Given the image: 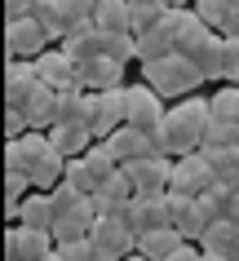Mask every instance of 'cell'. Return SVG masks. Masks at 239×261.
Wrapping results in <instances>:
<instances>
[{
    "instance_id": "cell-1",
    "label": "cell",
    "mask_w": 239,
    "mask_h": 261,
    "mask_svg": "<svg viewBox=\"0 0 239 261\" xmlns=\"http://www.w3.org/2000/svg\"><path fill=\"white\" fill-rule=\"evenodd\" d=\"M142 80L151 84L164 102H182V97L199 93L204 75H199V67L186 54H169V58H160V62H142Z\"/></svg>"
},
{
    "instance_id": "cell-2",
    "label": "cell",
    "mask_w": 239,
    "mask_h": 261,
    "mask_svg": "<svg viewBox=\"0 0 239 261\" xmlns=\"http://www.w3.org/2000/svg\"><path fill=\"white\" fill-rule=\"evenodd\" d=\"M155 151H160V155H169V160H186V155L204 151V133H199V128L186 120L177 107H169L164 124L155 128Z\"/></svg>"
},
{
    "instance_id": "cell-3",
    "label": "cell",
    "mask_w": 239,
    "mask_h": 261,
    "mask_svg": "<svg viewBox=\"0 0 239 261\" xmlns=\"http://www.w3.org/2000/svg\"><path fill=\"white\" fill-rule=\"evenodd\" d=\"M124 93H128V124L155 138V128H160V124H164V115H169V102L155 93L146 80H133Z\"/></svg>"
},
{
    "instance_id": "cell-4",
    "label": "cell",
    "mask_w": 239,
    "mask_h": 261,
    "mask_svg": "<svg viewBox=\"0 0 239 261\" xmlns=\"http://www.w3.org/2000/svg\"><path fill=\"white\" fill-rule=\"evenodd\" d=\"M5 49H9V58H18V62H36L40 54L54 49V40H49V31H44L36 18H22V22H5Z\"/></svg>"
},
{
    "instance_id": "cell-5",
    "label": "cell",
    "mask_w": 239,
    "mask_h": 261,
    "mask_svg": "<svg viewBox=\"0 0 239 261\" xmlns=\"http://www.w3.org/2000/svg\"><path fill=\"white\" fill-rule=\"evenodd\" d=\"M54 151H58V146L49 142V133H36V128H31L27 138L5 142V173H27V177H31Z\"/></svg>"
},
{
    "instance_id": "cell-6",
    "label": "cell",
    "mask_w": 239,
    "mask_h": 261,
    "mask_svg": "<svg viewBox=\"0 0 239 261\" xmlns=\"http://www.w3.org/2000/svg\"><path fill=\"white\" fill-rule=\"evenodd\" d=\"M169 213H173V226L182 230L186 244H199V239H204V230L217 221V217L208 213V204H204V199H195V195H177V191H169Z\"/></svg>"
},
{
    "instance_id": "cell-7",
    "label": "cell",
    "mask_w": 239,
    "mask_h": 261,
    "mask_svg": "<svg viewBox=\"0 0 239 261\" xmlns=\"http://www.w3.org/2000/svg\"><path fill=\"white\" fill-rule=\"evenodd\" d=\"M89 239L102 248L107 261H124V257L138 252V234H133V226H128L120 213H115V217H98V226L89 230Z\"/></svg>"
},
{
    "instance_id": "cell-8",
    "label": "cell",
    "mask_w": 239,
    "mask_h": 261,
    "mask_svg": "<svg viewBox=\"0 0 239 261\" xmlns=\"http://www.w3.org/2000/svg\"><path fill=\"white\" fill-rule=\"evenodd\" d=\"M128 89V84H124ZM124 89H107V93H93V120H89V128H93V138L107 142L115 133V128H124L128 124V93Z\"/></svg>"
},
{
    "instance_id": "cell-9",
    "label": "cell",
    "mask_w": 239,
    "mask_h": 261,
    "mask_svg": "<svg viewBox=\"0 0 239 261\" xmlns=\"http://www.w3.org/2000/svg\"><path fill=\"white\" fill-rule=\"evenodd\" d=\"M120 217L133 226V234H151V230H164L173 226V213H169V195H133V204L120 213Z\"/></svg>"
},
{
    "instance_id": "cell-10",
    "label": "cell",
    "mask_w": 239,
    "mask_h": 261,
    "mask_svg": "<svg viewBox=\"0 0 239 261\" xmlns=\"http://www.w3.org/2000/svg\"><path fill=\"white\" fill-rule=\"evenodd\" d=\"M124 173L133 181V195H169V186H173V160L169 155H146L138 164H128Z\"/></svg>"
},
{
    "instance_id": "cell-11",
    "label": "cell",
    "mask_w": 239,
    "mask_h": 261,
    "mask_svg": "<svg viewBox=\"0 0 239 261\" xmlns=\"http://www.w3.org/2000/svg\"><path fill=\"white\" fill-rule=\"evenodd\" d=\"M58 248L49 230H31V226H9L5 234V261H44Z\"/></svg>"
},
{
    "instance_id": "cell-12",
    "label": "cell",
    "mask_w": 239,
    "mask_h": 261,
    "mask_svg": "<svg viewBox=\"0 0 239 261\" xmlns=\"http://www.w3.org/2000/svg\"><path fill=\"white\" fill-rule=\"evenodd\" d=\"M217 181V173H213V164L204 160V151H195V155H186V160H173V186L169 191H177V195H204Z\"/></svg>"
},
{
    "instance_id": "cell-13",
    "label": "cell",
    "mask_w": 239,
    "mask_h": 261,
    "mask_svg": "<svg viewBox=\"0 0 239 261\" xmlns=\"http://www.w3.org/2000/svg\"><path fill=\"white\" fill-rule=\"evenodd\" d=\"M93 226H98V204H93V195H80L71 208H62V213H58L54 239H58V244H71V239H85Z\"/></svg>"
},
{
    "instance_id": "cell-14",
    "label": "cell",
    "mask_w": 239,
    "mask_h": 261,
    "mask_svg": "<svg viewBox=\"0 0 239 261\" xmlns=\"http://www.w3.org/2000/svg\"><path fill=\"white\" fill-rule=\"evenodd\" d=\"M36 75H40V84H49V89H58V93H71V89H80V71H75V62H71L62 49H49V54L36 58Z\"/></svg>"
},
{
    "instance_id": "cell-15",
    "label": "cell",
    "mask_w": 239,
    "mask_h": 261,
    "mask_svg": "<svg viewBox=\"0 0 239 261\" xmlns=\"http://www.w3.org/2000/svg\"><path fill=\"white\" fill-rule=\"evenodd\" d=\"M107 146H111V155H115V164H120V168L138 164V160H146V155H160V151H155V138H151V133H142V128H133V124L115 128L111 138H107Z\"/></svg>"
},
{
    "instance_id": "cell-16",
    "label": "cell",
    "mask_w": 239,
    "mask_h": 261,
    "mask_svg": "<svg viewBox=\"0 0 239 261\" xmlns=\"http://www.w3.org/2000/svg\"><path fill=\"white\" fill-rule=\"evenodd\" d=\"M80 71V89L85 93H107V89H124V71L120 62H111V58H93V62H85V67H75Z\"/></svg>"
},
{
    "instance_id": "cell-17",
    "label": "cell",
    "mask_w": 239,
    "mask_h": 261,
    "mask_svg": "<svg viewBox=\"0 0 239 261\" xmlns=\"http://www.w3.org/2000/svg\"><path fill=\"white\" fill-rule=\"evenodd\" d=\"M93 204H98V217H115V213H124L133 204V181H128L124 168H115L111 177L93 191Z\"/></svg>"
},
{
    "instance_id": "cell-18",
    "label": "cell",
    "mask_w": 239,
    "mask_h": 261,
    "mask_svg": "<svg viewBox=\"0 0 239 261\" xmlns=\"http://www.w3.org/2000/svg\"><path fill=\"white\" fill-rule=\"evenodd\" d=\"M40 89V75H36V62H18L9 58V67H5V102L9 107H27V97Z\"/></svg>"
},
{
    "instance_id": "cell-19",
    "label": "cell",
    "mask_w": 239,
    "mask_h": 261,
    "mask_svg": "<svg viewBox=\"0 0 239 261\" xmlns=\"http://www.w3.org/2000/svg\"><path fill=\"white\" fill-rule=\"evenodd\" d=\"M54 221H58L54 195H49V191H31L27 199L18 204V221H14V226H31V230H49V234H54Z\"/></svg>"
},
{
    "instance_id": "cell-20",
    "label": "cell",
    "mask_w": 239,
    "mask_h": 261,
    "mask_svg": "<svg viewBox=\"0 0 239 261\" xmlns=\"http://www.w3.org/2000/svg\"><path fill=\"white\" fill-rule=\"evenodd\" d=\"M58 102H62V93L49 89V84H40V89L27 97V107H22V111H27V124L36 128V133H49V128L58 124Z\"/></svg>"
},
{
    "instance_id": "cell-21",
    "label": "cell",
    "mask_w": 239,
    "mask_h": 261,
    "mask_svg": "<svg viewBox=\"0 0 239 261\" xmlns=\"http://www.w3.org/2000/svg\"><path fill=\"white\" fill-rule=\"evenodd\" d=\"M191 62L199 67L204 84H208V80H226V36H217V31H213L208 40L191 54Z\"/></svg>"
},
{
    "instance_id": "cell-22",
    "label": "cell",
    "mask_w": 239,
    "mask_h": 261,
    "mask_svg": "<svg viewBox=\"0 0 239 261\" xmlns=\"http://www.w3.org/2000/svg\"><path fill=\"white\" fill-rule=\"evenodd\" d=\"M49 142H54L67 160H80V155H85L98 138H93V128H89V124H54V128H49Z\"/></svg>"
},
{
    "instance_id": "cell-23",
    "label": "cell",
    "mask_w": 239,
    "mask_h": 261,
    "mask_svg": "<svg viewBox=\"0 0 239 261\" xmlns=\"http://www.w3.org/2000/svg\"><path fill=\"white\" fill-rule=\"evenodd\" d=\"M93 27L107 31V36L133 31V9H128V0H98V9H93Z\"/></svg>"
},
{
    "instance_id": "cell-24",
    "label": "cell",
    "mask_w": 239,
    "mask_h": 261,
    "mask_svg": "<svg viewBox=\"0 0 239 261\" xmlns=\"http://www.w3.org/2000/svg\"><path fill=\"white\" fill-rule=\"evenodd\" d=\"M182 244H186V239H182V230H177V226H164V230L142 234V239H138V252H142L146 261H169Z\"/></svg>"
},
{
    "instance_id": "cell-25",
    "label": "cell",
    "mask_w": 239,
    "mask_h": 261,
    "mask_svg": "<svg viewBox=\"0 0 239 261\" xmlns=\"http://www.w3.org/2000/svg\"><path fill=\"white\" fill-rule=\"evenodd\" d=\"M89 120H93V93H85V89L62 93V102H58V124H89Z\"/></svg>"
},
{
    "instance_id": "cell-26",
    "label": "cell",
    "mask_w": 239,
    "mask_h": 261,
    "mask_svg": "<svg viewBox=\"0 0 239 261\" xmlns=\"http://www.w3.org/2000/svg\"><path fill=\"white\" fill-rule=\"evenodd\" d=\"M93 0H62V22H67V36H80V31H93ZM62 36V40H67Z\"/></svg>"
},
{
    "instance_id": "cell-27",
    "label": "cell",
    "mask_w": 239,
    "mask_h": 261,
    "mask_svg": "<svg viewBox=\"0 0 239 261\" xmlns=\"http://www.w3.org/2000/svg\"><path fill=\"white\" fill-rule=\"evenodd\" d=\"M31 18H36L44 31H49V40L62 44V36H67V22H62V0H36Z\"/></svg>"
},
{
    "instance_id": "cell-28",
    "label": "cell",
    "mask_w": 239,
    "mask_h": 261,
    "mask_svg": "<svg viewBox=\"0 0 239 261\" xmlns=\"http://www.w3.org/2000/svg\"><path fill=\"white\" fill-rule=\"evenodd\" d=\"M213 120L239 124V84H222V89L213 93Z\"/></svg>"
},
{
    "instance_id": "cell-29",
    "label": "cell",
    "mask_w": 239,
    "mask_h": 261,
    "mask_svg": "<svg viewBox=\"0 0 239 261\" xmlns=\"http://www.w3.org/2000/svg\"><path fill=\"white\" fill-rule=\"evenodd\" d=\"M128 9H133V36H142V31H151L160 18L169 14L160 0H128Z\"/></svg>"
},
{
    "instance_id": "cell-30",
    "label": "cell",
    "mask_w": 239,
    "mask_h": 261,
    "mask_svg": "<svg viewBox=\"0 0 239 261\" xmlns=\"http://www.w3.org/2000/svg\"><path fill=\"white\" fill-rule=\"evenodd\" d=\"M62 181H71V186H75L80 195H93V191L102 186V181H98V173H93V168L85 164V155H80V160H67V177H62Z\"/></svg>"
},
{
    "instance_id": "cell-31",
    "label": "cell",
    "mask_w": 239,
    "mask_h": 261,
    "mask_svg": "<svg viewBox=\"0 0 239 261\" xmlns=\"http://www.w3.org/2000/svg\"><path fill=\"white\" fill-rule=\"evenodd\" d=\"M204 146H217V151H239V124L213 120L208 133H204Z\"/></svg>"
},
{
    "instance_id": "cell-32",
    "label": "cell",
    "mask_w": 239,
    "mask_h": 261,
    "mask_svg": "<svg viewBox=\"0 0 239 261\" xmlns=\"http://www.w3.org/2000/svg\"><path fill=\"white\" fill-rule=\"evenodd\" d=\"M85 164L93 168V173H98V181H107V177L115 173V168H120V164H115V155H111V146H107V142H93V146H89V151H85Z\"/></svg>"
},
{
    "instance_id": "cell-33",
    "label": "cell",
    "mask_w": 239,
    "mask_h": 261,
    "mask_svg": "<svg viewBox=\"0 0 239 261\" xmlns=\"http://www.w3.org/2000/svg\"><path fill=\"white\" fill-rule=\"evenodd\" d=\"M191 9L199 14V22H204V27H213L217 36H222V27H226V9H230V0H195Z\"/></svg>"
},
{
    "instance_id": "cell-34",
    "label": "cell",
    "mask_w": 239,
    "mask_h": 261,
    "mask_svg": "<svg viewBox=\"0 0 239 261\" xmlns=\"http://www.w3.org/2000/svg\"><path fill=\"white\" fill-rule=\"evenodd\" d=\"M58 252H62V261H107L102 257V248L93 244V239H71V244H58Z\"/></svg>"
},
{
    "instance_id": "cell-35",
    "label": "cell",
    "mask_w": 239,
    "mask_h": 261,
    "mask_svg": "<svg viewBox=\"0 0 239 261\" xmlns=\"http://www.w3.org/2000/svg\"><path fill=\"white\" fill-rule=\"evenodd\" d=\"M31 133V124H27V111H18V107H5V138L18 142V138H27Z\"/></svg>"
},
{
    "instance_id": "cell-36",
    "label": "cell",
    "mask_w": 239,
    "mask_h": 261,
    "mask_svg": "<svg viewBox=\"0 0 239 261\" xmlns=\"http://www.w3.org/2000/svg\"><path fill=\"white\" fill-rule=\"evenodd\" d=\"M226 84H239V36H226Z\"/></svg>"
},
{
    "instance_id": "cell-37",
    "label": "cell",
    "mask_w": 239,
    "mask_h": 261,
    "mask_svg": "<svg viewBox=\"0 0 239 261\" xmlns=\"http://www.w3.org/2000/svg\"><path fill=\"white\" fill-rule=\"evenodd\" d=\"M222 36H239V0H230V9H226V27Z\"/></svg>"
},
{
    "instance_id": "cell-38",
    "label": "cell",
    "mask_w": 239,
    "mask_h": 261,
    "mask_svg": "<svg viewBox=\"0 0 239 261\" xmlns=\"http://www.w3.org/2000/svg\"><path fill=\"white\" fill-rule=\"evenodd\" d=\"M169 261H204V248H195V244H182L177 252H173Z\"/></svg>"
},
{
    "instance_id": "cell-39",
    "label": "cell",
    "mask_w": 239,
    "mask_h": 261,
    "mask_svg": "<svg viewBox=\"0 0 239 261\" xmlns=\"http://www.w3.org/2000/svg\"><path fill=\"white\" fill-rule=\"evenodd\" d=\"M160 5H164V9H191L195 0H160Z\"/></svg>"
},
{
    "instance_id": "cell-40",
    "label": "cell",
    "mask_w": 239,
    "mask_h": 261,
    "mask_svg": "<svg viewBox=\"0 0 239 261\" xmlns=\"http://www.w3.org/2000/svg\"><path fill=\"white\" fill-rule=\"evenodd\" d=\"M204 261H230L226 252H204Z\"/></svg>"
},
{
    "instance_id": "cell-41",
    "label": "cell",
    "mask_w": 239,
    "mask_h": 261,
    "mask_svg": "<svg viewBox=\"0 0 239 261\" xmlns=\"http://www.w3.org/2000/svg\"><path fill=\"white\" fill-rule=\"evenodd\" d=\"M230 217L239 221V186H235V204H230Z\"/></svg>"
},
{
    "instance_id": "cell-42",
    "label": "cell",
    "mask_w": 239,
    "mask_h": 261,
    "mask_svg": "<svg viewBox=\"0 0 239 261\" xmlns=\"http://www.w3.org/2000/svg\"><path fill=\"white\" fill-rule=\"evenodd\" d=\"M124 261H146V257H142V252H133V257H124Z\"/></svg>"
}]
</instances>
